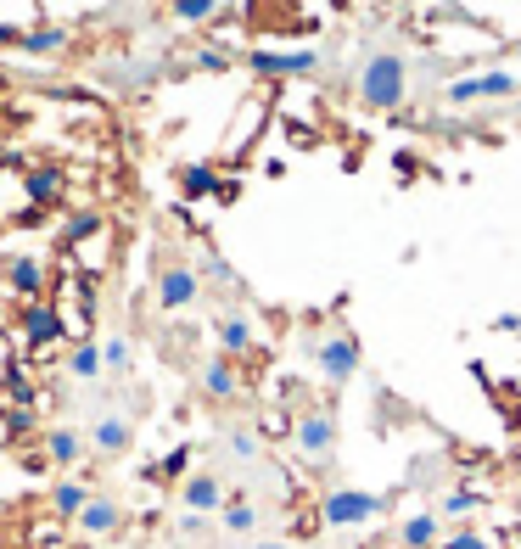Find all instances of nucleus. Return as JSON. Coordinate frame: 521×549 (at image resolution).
I'll list each match as a JSON object with an SVG mask.
<instances>
[{
  "mask_svg": "<svg viewBox=\"0 0 521 549\" xmlns=\"http://www.w3.org/2000/svg\"><path fill=\"white\" fill-rule=\"evenodd\" d=\"M359 337H348V331H331V337L314 342V365H320V376L331 381V387H342V381L359 376Z\"/></svg>",
  "mask_w": 521,
  "mask_h": 549,
  "instance_id": "nucleus-4",
  "label": "nucleus"
},
{
  "mask_svg": "<svg viewBox=\"0 0 521 549\" xmlns=\"http://www.w3.org/2000/svg\"><path fill=\"white\" fill-rule=\"evenodd\" d=\"M34 426V409H12V415H6V432H29Z\"/></svg>",
  "mask_w": 521,
  "mask_h": 549,
  "instance_id": "nucleus-34",
  "label": "nucleus"
},
{
  "mask_svg": "<svg viewBox=\"0 0 521 549\" xmlns=\"http://www.w3.org/2000/svg\"><path fill=\"white\" fill-rule=\"evenodd\" d=\"M516 90H521V73L488 68V73H465V79H454L449 101H454V107H465V101H510Z\"/></svg>",
  "mask_w": 521,
  "mask_h": 549,
  "instance_id": "nucleus-5",
  "label": "nucleus"
},
{
  "mask_svg": "<svg viewBox=\"0 0 521 549\" xmlns=\"http://www.w3.org/2000/svg\"><path fill=\"white\" fill-rule=\"evenodd\" d=\"M202 527H208V516H191V510H180V538H202Z\"/></svg>",
  "mask_w": 521,
  "mask_h": 549,
  "instance_id": "nucleus-33",
  "label": "nucleus"
},
{
  "mask_svg": "<svg viewBox=\"0 0 521 549\" xmlns=\"http://www.w3.org/2000/svg\"><path fill=\"white\" fill-rule=\"evenodd\" d=\"M258 521H264V510H258L241 488H230V493H225V510H219V527H225L230 538H253Z\"/></svg>",
  "mask_w": 521,
  "mask_h": 549,
  "instance_id": "nucleus-13",
  "label": "nucleus"
},
{
  "mask_svg": "<svg viewBox=\"0 0 521 549\" xmlns=\"http://www.w3.org/2000/svg\"><path fill=\"white\" fill-rule=\"evenodd\" d=\"M90 236H101V213L96 208L68 213V225H62V247H79V241H90Z\"/></svg>",
  "mask_w": 521,
  "mask_h": 549,
  "instance_id": "nucleus-24",
  "label": "nucleus"
},
{
  "mask_svg": "<svg viewBox=\"0 0 521 549\" xmlns=\"http://www.w3.org/2000/svg\"><path fill=\"white\" fill-rule=\"evenodd\" d=\"M393 499L387 493H365V488H331L320 499V521L325 527H365V521L387 516Z\"/></svg>",
  "mask_w": 521,
  "mask_h": 549,
  "instance_id": "nucleus-2",
  "label": "nucleus"
},
{
  "mask_svg": "<svg viewBox=\"0 0 521 549\" xmlns=\"http://www.w3.org/2000/svg\"><path fill=\"white\" fill-rule=\"evenodd\" d=\"M510 113H516V118H521V107H510Z\"/></svg>",
  "mask_w": 521,
  "mask_h": 549,
  "instance_id": "nucleus-38",
  "label": "nucleus"
},
{
  "mask_svg": "<svg viewBox=\"0 0 521 549\" xmlns=\"http://www.w3.org/2000/svg\"><path fill=\"white\" fill-rule=\"evenodd\" d=\"M191 460H197V449H191V443H174L163 460H152L157 465V482H185V477H191Z\"/></svg>",
  "mask_w": 521,
  "mask_h": 549,
  "instance_id": "nucleus-22",
  "label": "nucleus"
},
{
  "mask_svg": "<svg viewBox=\"0 0 521 549\" xmlns=\"http://www.w3.org/2000/svg\"><path fill=\"white\" fill-rule=\"evenodd\" d=\"M437 549H493V544H488L482 533H471V527H460V533H454V538H443Z\"/></svg>",
  "mask_w": 521,
  "mask_h": 549,
  "instance_id": "nucleus-31",
  "label": "nucleus"
},
{
  "mask_svg": "<svg viewBox=\"0 0 521 549\" xmlns=\"http://www.w3.org/2000/svg\"><path fill=\"white\" fill-rule=\"evenodd\" d=\"M6 281H12L17 297H29V303H45V286H51V275H45L40 258H12V264H6Z\"/></svg>",
  "mask_w": 521,
  "mask_h": 549,
  "instance_id": "nucleus-16",
  "label": "nucleus"
},
{
  "mask_svg": "<svg viewBox=\"0 0 521 549\" xmlns=\"http://www.w3.org/2000/svg\"><path fill=\"white\" fill-rule=\"evenodd\" d=\"M253 549H292V544H281V538H258Z\"/></svg>",
  "mask_w": 521,
  "mask_h": 549,
  "instance_id": "nucleus-36",
  "label": "nucleus"
},
{
  "mask_svg": "<svg viewBox=\"0 0 521 549\" xmlns=\"http://www.w3.org/2000/svg\"><path fill=\"white\" fill-rule=\"evenodd\" d=\"M197 275H202V281H213V286H236V269H230L219 253H208V258H202V269H197Z\"/></svg>",
  "mask_w": 521,
  "mask_h": 549,
  "instance_id": "nucleus-28",
  "label": "nucleus"
},
{
  "mask_svg": "<svg viewBox=\"0 0 521 549\" xmlns=\"http://www.w3.org/2000/svg\"><path fill=\"white\" fill-rule=\"evenodd\" d=\"M516 62H521V40H516Z\"/></svg>",
  "mask_w": 521,
  "mask_h": 549,
  "instance_id": "nucleus-37",
  "label": "nucleus"
},
{
  "mask_svg": "<svg viewBox=\"0 0 521 549\" xmlns=\"http://www.w3.org/2000/svg\"><path fill=\"white\" fill-rule=\"evenodd\" d=\"M129 443H135V426H129L124 415H101V421L90 426V449H96L101 460H118V454H129Z\"/></svg>",
  "mask_w": 521,
  "mask_h": 549,
  "instance_id": "nucleus-12",
  "label": "nucleus"
},
{
  "mask_svg": "<svg viewBox=\"0 0 521 549\" xmlns=\"http://www.w3.org/2000/svg\"><path fill=\"white\" fill-rule=\"evenodd\" d=\"M197 68L202 73H230V57L219 51V45H208V51H197Z\"/></svg>",
  "mask_w": 521,
  "mask_h": 549,
  "instance_id": "nucleus-32",
  "label": "nucleus"
},
{
  "mask_svg": "<svg viewBox=\"0 0 521 549\" xmlns=\"http://www.w3.org/2000/svg\"><path fill=\"white\" fill-rule=\"evenodd\" d=\"M292 443L303 454V465H331V454H337V415L331 409H303L292 421Z\"/></svg>",
  "mask_w": 521,
  "mask_h": 549,
  "instance_id": "nucleus-3",
  "label": "nucleus"
},
{
  "mask_svg": "<svg viewBox=\"0 0 521 549\" xmlns=\"http://www.w3.org/2000/svg\"><path fill=\"white\" fill-rule=\"evenodd\" d=\"M6 393L17 398V409H29V404H34V387H29V376H23V370H12V376H6Z\"/></svg>",
  "mask_w": 521,
  "mask_h": 549,
  "instance_id": "nucleus-30",
  "label": "nucleus"
},
{
  "mask_svg": "<svg viewBox=\"0 0 521 549\" xmlns=\"http://www.w3.org/2000/svg\"><path fill=\"white\" fill-rule=\"evenodd\" d=\"M180 510H191V516H219V510H225V482H219V471H191V477L180 482Z\"/></svg>",
  "mask_w": 521,
  "mask_h": 549,
  "instance_id": "nucleus-7",
  "label": "nucleus"
},
{
  "mask_svg": "<svg viewBox=\"0 0 521 549\" xmlns=\"http://www.w3.org/2000/svg\"><path fill=\"white\" fill-rule=\"evenodd\" d=\"M398 544L404 549H437L443 544V516L437 510H415V516L398 521Z\"/></svg>",
  "mask_w": 521,
  "mask_h": 549,
  "instance_id": "nucleus-14",
  "label": "nucleus"
},
{
  "mask_svg": "<svg viewBox=\"0 0 521 549\" xmlns=\"http://www.w3.org/2000/svg\"><path fill=\"white\" fill-rule=\"evenodd\" d=\"M101 376H107V365H101V348H96V337L73 342V353H68V381L90 387V381H101Z\"/></svg>",
  "mask_w": 521,
  "mask_h": 549,
  "instance_id": "nucleus-17",
  "label": "nucleus"
},
{
  "mask_svg": "<svg viewBox=\"0 0 521 549\" xmlns=\"http://www.w3.org/2000/svg\"><path fill=\"white\" fill-rule=\"evenodd\" d=\"M45 454H51V465H79L90 454V443L73 432V426H51V432H45Z\"/></svg>",
  "mask_w": 521,
  "mask_h": 549,
  "instance_id": "nucleus-18",
  "label": "nucleus"
},
{
  "mask_svg": "<svg viewBox=\"0 0 521 549\" xmlns=\"http://www.w3.org/2000/svg\"><path fill=\"white\" fill-rule=\"evenodd\" d=\"M73 527H79V538H113L124 527V505L113 493H90V505L73 516Z\"/></svg>",
  "mask_w": 521,
  "mask_h": 549,
  "instance_id": "nucleus-8",
  "label": "nucleus"
},
{
  "mask_svg": "<svg viewBox=\"0 0 521 549\" xmlns=\"http://www.w3.org/2000/svg\"><path fill=\"white\" fill-rule=\"evenodd\" d=\"M6 45H23V29H17V23H0V51H6Z\"/></svg>",
  "mask_w": 521,
  "mask_h": 549,
  "instance_id": "nucleus-35",
  "label": "nucleus"
},
{
  "mask_svg": "<svg viewBox=\"0 0 521 549\" xmlns=\"http://www.w3.org/2000/svg\"><path fill=\"white\" fill-rule=\"evenodd\" d=\"M409 96V62L398 51H370L365 68H359V101L370 113H393Z\"/></svg>",
  "mask_w": 521,
  "mask_h": 549,
  "instance_id": "nucleus-1",
  "label": "nucleus"
},
{
  "mask_svg": "<svg viewBox=\"0 0 521 549\" xmlns=\"http://www.w3.org/2000/svg\"><path fill=\"white\" fill-rule=\"evenodd\" d=\"M62 45H68V29H62V23H40V29H23V51H29V57H57Z\"/></svg>",
  "mask_w": 521,
  "mask_h": 549,
  "instance_id": "nucleus-20",
  "label": "nucleus"
},
{
  "mask_svg": "<svg viewBox=\"0 0 521 549\" xmlns=\"http://www.w3.org/2000/svg\"><path fill=\"white\" fill-rule=\"evenodd\" d=\"M101 365L113 370V376H129V370H135V348H129V337H107V342H101Z\"/></svg>",
  "mask_w": 521,
  "mask_h": 549,
  "instance_id": "nucleus-26",
  "label": "nucleus"
},
{
  "mask_svg": "<svg viewBox=\"0 0 521 549\" xmlns=\"http://www.w3.org/2000/svg\"><path fill=\"white\" fill-rule=\"evenodd\" d=\"M213 12H219L213 0H174V17H180V23H202V17H213Z\"/></svg>",
  "mask_w": 521,
  "mask_h": 549,
  "instance_id": "nucleus-29",
  "label": "nucleus"
},
{
  "mask_svg": "<svg viewBox=\"0 0 521 549\" xmlns=\"http://www.w3.org/2000/svg\"><path fill=\"white\" fill-rule=\"evenodd\" d=\"M197 297H202V275L191 264L174 258V264L157 269V309H163V314H185Z\"/></svg>",
  "mask_w": 521,
  "mask_h": 549,
  "instance_id": "nucleus-6",
  "label": "nucleus"
},
{
  "mask_svg": "<svg viewBox=\"0 0 521 549\" xmlns=\"http://www.w3.org/2000/svg\"><path fill=\"white\" fill-rule=\"evenodd\" d=\"M202 393L213 398V404H230V398L241 393V376H236V359H225V353H213L208 365H202Z\"/></svg>",
  "mask_w": 521,
  "mask_h": 549,
  "instance_id": "nucleus-15",
  "label": "nucleus"
},
{
  "mask_svg": "<svg viewBox=\"0 0 521 549\" xmlns=\"http://www.w3.org/2000/svg\"><path fill=\"white\" fill-rule=\"evenodd\" d=\"M23 337L45 353V348H57V342L68 337V320L57 314V303H29V309H23Z\"/></svg>",
  "mask_w": 521,
  "mask_h": 549,
  "instance_id": "nucleus-10",
  "label": "nucleus"
},
{
  "mask_svg": "<svg viewBox=\"0 0 521 549\" xmlns=\"http://www.w3.org/2000/svg\"><path fill=\"white\" fill-rule=\"evenodd\" d=\"M247 68L264 73V79H292V73H314L320 57H314V51H253Z\"/></svg>",
  "mask_w": 521,
  "mask_h": 549,
  "instance_id": "nucleus-11",
  "label": "nucleus"
},
{
  "mask_svg": "<svg viewBox=\"0 0 521 549\" xmlns=\"http://www.w3.org/2000/svg\"><path fill=\"white\" fill-rule=\"evenodd\" d=\"M213 337H219V353L225 359H247V353L258 348V331H253V320L241 309H225L219 320H213Z\"/></svg>",
  "mask_w": 521,
  "mask_h": 549,
  "instance_id": "nucleus-9",
  "label": "nucleus"
},
{
  "mask_svg": "<svg viewBox=\"0 0 521 549\" xmlns=\"http://www.w3.org/2000/svg\"><path fill=\"white\" fill-rule=\"evenodd\" d=\"M29 202H62V174L57 169H34L29 174Z\"/></svg>",
  "mask_w": 521,
  "mask_h": 549,
  "instance_id": "nucleus-27",
  "label": "nucleus"
},
{
  "mask_svg": "<svg viewBox=\"0 0 521 549\" xmlns=\"http://www.w3.org/2000/svg\"><path fill=\"white\" fill-rule=\"evenodd\" d=\"M90 505V482H79V477H62V482H51V516H62V521H73L79 510Z\"/></svg>",
  "mask_w": 521,
  "mask_h": 549,
  "instance_id": "nucleus-19",
  "label": "nucleus"
},
{
  "mask_svg": "<svg viewBox=\"0 0 521 549\" xmlns=\"http://www.w3.org/2000/svg\"><path fill=\"white\" fill-rule=\"evenodd\" d=\"M471 510H482V488H471V482H460L437 499V516H471Z\"/></svg>",
  "mask_w": 521,
  "mask_h": 549,
  "instance_id": "nucleus-23",
  "label": "nucleus"
},
{
  "mask_svg": "<svg viewBox=\"0 0 521 549\" xmlns=\"http://www.w3.org/2000/svg\"><path fill=\"white\" fill-rule=\"evenodd\" d=\"M180 197H185V202H208V197H219V180H213L208 163H191V169H180Z\"/></svg>",
  "mask_w": 521,
  "mask_h": 549,
  "instance_id": "nucleus-21",
  "label": "nucleus"
},
{
  "mask_svg": "<svg viewBox=\"0 0 521 549\" xmlns=\"http://www.w3.org/2000/svg\"><path fill=\"white\" fill-rule=\"evenodd\" d=\"M225 449H230V460L253 465L258 454H264V443H258V432H253V426H230V432H225Z\"/></svg>",
  "mask_w": 521,
  "mask_h": 549,
  "instance_id": "nucleus-25",
  "label": "nucleus"
}]
</instances>
